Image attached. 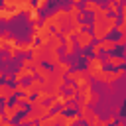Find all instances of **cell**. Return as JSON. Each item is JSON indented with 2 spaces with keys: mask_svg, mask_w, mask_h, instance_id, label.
Masks as SVG:
<instances>
[{
  "mask_svg": "<svg viewBox=\"0 0 126 126\" xmlns=\"http://www.w3.org/2000/svg\"><path fill=\"white\" fill-rule=\"evenodd\" d=\"M114 28H118V18L112 16V14H108L106 10H102L100 14H96V16L93 18V35H94V39H98V41L106 39L108 33H110Z\"/></svg>",
  "mask_w": 126,
  "mask_h": 126,
  "instance_id": "1",
  "label": "cell"
},
{
  "mask_svg": "<svg viewBox=\"0 0 126 126\" xmlns=\"http://www.w3.org/2000/svg\"><path fill=\"white\" fill-rule=\"evenodd\" d=\"M87 73H89V77L98 81V77L104 73V61L100 57H91L87 61Z\"/></svg>",
  "mask_w": 126,
  "mask_h": 126,
  "instance_id": "2",
  "label": "cell"
},
{
  "mask_svg": "<svg viewBox=\"0 0 126 126\" xmlns=\"http://www.w3.org/2000/svg\"><path fill=\"white\" fill-rule=\"evenodd\" d=\"M67 79H71L73 85H75L77 89L91 85V81H89V73H87V71H71V73L67 75Z\"/></svg>",
  "mask_w": 126,
  "mask_h": 126,
  "instance_id": "3",
  "label": "cell"
},
{
  "mask_svg": "<svg viewBox=\"0 0 126 126\" xmlns=\"http://www.w3.org/2000/svg\"><path fill=\"white\" fill-rule=\"evenodd\" d=\"M93 39H94L93 32H87V30H83V32H79V33L75 35V43H77L79 49H87V47H91Z\"/></svg>",
  "mask_w": 126,
  "mask_h": 126,
  "instance_id": "4",
  "label": "cell"
},
{
  "mask_svg": "<svg viewBox=\"0 0 126 126\" xmlns=\"http://www.w3.org/2000/svg\"><path fill=\"white\" fill-rule=\"evenodd\" d=\"M124 75V69H118V71H104L100 77H98V81H102V83H114L116 79H120Z\"/></svg>",
  "mask_w": 126,
  "mask_h": 126,
  "instance_id": "5",
  "label": "cell"
},
{
  "mask_svg": "<svg viewBox=\"0 0 126 126\" xmlns=\"http://www.w3.org/2000/svg\"><path fill=\"white\" fill-rule=\"evenodd\" d=\"M104 8L98 4V2H85L83 4V12H87V14H93V16H96V14H100Z\"/></svg>",
  "mask_w": 126,
  "mask_h": 126,
  "instance_id": "6",
  "label": "cell"
},
{
  "mask_svg": "<svg viewBox=\"0 0 126 126\" xmlns=\"http://www.w3.org/2000/svg\"><path fill=\"white\" fill-rule=\"evenodd\" d=\"M116 30H118V32H120V35H122L120 39H116V45H126V18L118 24V28H116Z\"/></svg>",
  "mask_w": 126,
  "mask_h": 126,
  "instance_id": "7",
  "label": "cell"
},
{
  "mask_svg": "<svg viewBox=\"0 0 126 126\" xmlns=\"http://www.w3.org/2000/svg\"><path fill=\"white\" fill-rule=\"evenodd\" d=\"M98 47H100V51H112V49H114V47H118V45H116V41H114V39H108V37H106V39L98 41Z\"/></svg>",
  "mask_w": 126,
  "mask_h": 126,
  "instance_id": "8",
  "label": "cell"
},
{
  "mask_svg": "<svg viewBox=\"0 0 126 126\" xmlns=\"http://www.w3.org/2000/svg\"><path fill=\"white\" fill-rule=\"evenodd\" d=\"M104 63H108L110 67H122L126 61H124V57H116V55H108L106 59H104Z\"/></svg>",
  "mask_w": 126,
  "mask_h": 126,
  "instance_id": "9",
  "label": "cell"
},
{
  "mask_svg": "<svg viewBox=\"0 0 126 126\" xmlns=\"http://www.w3.org/2000/svg\"><path fill=\"white\" fill-rule=\"evenodd\" d=\"M0 91H2V96H4V100H8L12 94H16V89H10L8 85H2V89H0Z\"/></svg>",
  "mask_w": 126,
  "mask_h": 126,
  "instance_id": "10",
  "label": "cell"
},
{
  "mask_svg": "<svg viewBox=\"0 0 126 126\" xmlns=\"http://www.w3.org/2000/svg\"><path fill=\"white\" fill-rule=\"evenodd\" d=\"M106 8H108V12H110L112 16H118V12H120V4H118V2H108Z\"/></svg>",
  "mask_w": 126,
  "mask_h": 126,
  "instance_id": "11",
  "label": "cell"
},
{
  "mask_svg": "<svg viewBox=\"0 0 126 126\" xmlns=\"http://www.w3.org/2000/svg\"><path fill=\"white\" fill-rule=\"evenodd\" d=\"M114 122V116H110V118H106V120H98V122H94V124H89V126H110Z\"/></svg>",
  "mask_w": 126,
  "mask_h": 126,
  "instance_id": "12",
  "label": "cell"
},
{
  "mask_svg": "<svg viewBox=\"0 0 126 126\" xmlns=\"http://www.w3.org/2000/svg\"><path fill=\"white\" fill-rule=\"evenodd\" d=\"M4 110H6V112H4V120H6V118H14V116L18 114L14 108H4Z\"/></svg>",
  "mask_w": 126,
  "mask_h": 126,
  "instance_id": "13",
  "label": "cell"
},
{
  "mask_svg": "<svg viewBox=\"0 0 126 126\" xmlns=\"http://www.w3.org/2000/svg\"><path fill=\"white\" fill-rule=\"evenodd\" d=\"M91 53H93V57H98V53H100V47H98V43H96L94 47H91Z\"/></svg>",
  "mask_w": 126,
  "mask_h": 126,
  "instance_id": "14",
  "label": "cell"
},
{
  "mask_svg": "<svg viewBox=\"0 0 126 126\" xmlns=\"http://www.w3.org/2000/svg\"><path fill=\"white\" fill-rule=\"evenodd\" d=\"M120 12H122V20H124V18H126V2L120 6Z\"/></svg>",
  "mask_w": 126,
  "mask_h": 126,
  "instance_id": "15",
  "label": "cell"
},
{
  "mask_svg": "<svg viewBox=\"0 0 126 126\" xmlns=\"http://www.w3.org/2000/svg\"><path fill=\"white\" fill-rule=\"evenodd\" d=\"M116 126H126V124H122V122H120V124H116Z\"/></svg>",
  "mask_w": 126,
  "mask_h": 126,
  "instance_id": "16",
  "label": "cell"
}]
</instances>
